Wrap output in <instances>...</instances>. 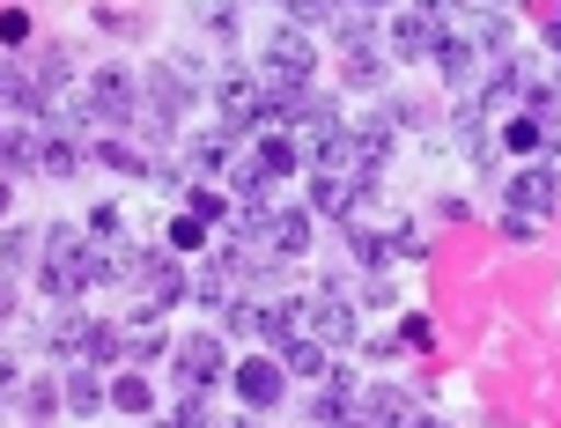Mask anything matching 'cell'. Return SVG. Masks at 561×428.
Wrapping results in <instances>:
<instances>
[{
    "mask_svg": "<svg viewBox=\"0 0 561 428\" xmlns=\"http://www.w3.org/2000/svg\"><path fill=\"white\" fill-rule=\"evenodd\" d=\"M75 163H82L75 155V134H37V171L45 177H75Z\"/></svg>",
    "mask_w": 561,
    "mask_h": 428,
    "instance_id": "obj_20",
    "label": "cell"
},
{
    "mask_svg": "<svg viewBox=\"0 0 561 428\" xmlns=\"http://www.w3.org/2000/svg\"><path fill=\"white\" fill-rule=\"evenodd\" d=\"M67 406H75V414L89 421V414H104V406H112V384H96V370L82 362V370L67 377Z\"/></svg>",
    "mask_w": 561,
    "mask_h": 428,
    "instance_id": "obj_19",
    "label": "cell"
},
{
    "mask_svg": "<svg viewBox=\"0 0 561 428\" xmlns=\"http://www.w3.org/2000/svg\"><path fill=\"white\" fill-rule=\"evenodd\" d=\"M252 155H259V171H266V177H280V171H296V141H288V134H266V141H259Z\"/></svg>",
    "mask_w": 561,
    "mask_h": 428,
    "instance_id": "obj_27",
    "label": "cell"
},
{
    "mask_svg": "<svg viewBox=\"0 0 561 428\" xmlns=\"http://www.w3.org/2000/svg\"><path fill=\"white\" fill-rule=\"evenodd\" d=\"M0 141H8V134H0Z\"/></svg>",
    "mask_w": 561,
    "mask_h": 428,
    "instance_id": "obj_47",
    "label": "cell"
},
{
    "mask_svg": "<svg viewBox=\"0 0 561 428\" xmlns=\"http://www.w3.org/2000/svg\"><path fill=\"white\" fill-rule=\"evenodd\" d=\"M399 347H428V317H421V311L399 317Z\"/></svg>",
    "mask_w": 561,
    "mask_h": 428,
    "instance_id": "obj_36",
    "label": "cell"
},
{
    "mask_svg": "<svg viewBox=\"0 0 561 428\" xmlns=\"http://www.w3.org/2000/svg\"><path fill=\"white\" fill-rule=\"evenodd\" d=\"M363 421H377V428H407V421H414V400H407L399 384H377V392H363Z\"/></svg>",
    "mask_w": 561,
    "mask_h": 428,
    "instance_id": "obj_15",
    "label": "cell"
},
{
    "mask_svg": "<svg viewBox=\"0 0 561 428\" xmlns=\"http://www.w3.org/2000/svg\"><path fill=\"white\" fill-rule=\"evenodd\" d=\"M436 67H444V82H466V67H473V45H466V37H436Z\"/></svg>",
    "mask_w": 561,
    "mask_h": 428,
    "instance_id": "obj_26",
    "label": "cell"
},
{
    "mask_svg": "<svg viewBox=\"0 0 561 428\" xmlns=\"http://www.w3.org/2000/svg\"><path fill=\"white\" fill-rule=\"evenodd\" d=\"M193 15L207 37H237V15H229V0H193Z\"/></svg>",
    "mask_w": 561,
    "mask_h": 428,
    "instance_id": "obj_29",
    "label": "cell"
},
{
    "mask_svg": "<svg viewBox=\"0 0 561 428\" xmlns=\"http://www.w3.org/2000/svg\"><path fill=\"white\" fill-rule=\"evenodd\" d=\"M75 118H96V126H134L140 118V82L118 74V67H96L89 89L75 96Z\"/></svg>",
    "mask_w": 561,
    "mask_h": 428,
    "instance_id": "obj_3",
    "label": "cell"
},
{
    "mask_svg": "<svg viewBox=\"0 0 561 428\" xmlns=\"http://www.w3.org/2000/svg\"><path fill=\"white\" fill-rule=\"evenodd\" d=\"M67 67H75V59H67V45H45V53H37V89H45V104L67 89Z\"/></svg>",
    "mask_w": 561,
    "mask_h": 428,
    "instance_id": "obj_24",
    "label": "cell"
},
{
    "mask_svg": "<svg viewBox=\"0 0 561 428\" xmlns=\"http://www.w3.org/2000/svg\"><path fill=\"white\" fill-rule=\"evenodd\" d=\"M0 222H8V185H0Z\"/></svg>",
    "mask_w": 561,
    "mask_h": 428,
    "instance_id": "obj_44",
    "label": "cell"
},
{
    "mask_svg": "<svg viewBox=\"0 0 561 428\" xmlns=\"http://www.w3.org/2000/svg\"><path fill=\"white\" fill-rule=\"evenodd\" d=\"M89 236L112 244V236H118V207H96V215H89Z\"/></svg>",
    "mask_w": 561,
    "mask_h": 428,
    "instance_id": "obj_37",
    "label": "cell"
},
{
    "mask_svg": "<svg viewBox=\"0 0 561 428\" xmlns=\"http://www.w3.org/2000/svg\"><path fill=\"white\" fill-rule=\"evenodd\" d=\"M480 15H510V8H517V0H473Z\"/></svg>",
    "mask_w": 561,
    "mask_h": 428,
    "instance_id": "obj_39",
    "label": "cell"
},
{
    "mask_svg": "<svg viewBox=\"0 0 561 428\" xmlns=\"http://www.w3.org/2000/svg\"><path fill=\"white\" fill-rule=\"evenodd\" d=\"M363 193L369 185H355L347 171H325V163H318V177H310V215H355Z\"/></svg>",
    "mask_w": 561,
    "mask_h": 428,
    "instance_id": "obj_11",
    "label": "cell"
},
{
    "mask_svg": "<svg viewBox=\"0 0 561 428\" xmlns=\"http://www.w3.org/2000/svg\"><path fill=\"white\" fill-rule=\"evenodd\" d=\"M310 74H318V45H310L296 23H280L274 37H266V67H259V89H266V104H288L296 89H310Z\"/></svg>",
    "mask_w": 561,
    "mask_h": 428,
    "instance_id": "obj_1",
    "label": "cell"
},
{
    "mask_svg": "<svg viewBox=\"0 0 561 428\" xmlns=\"http://www.w3.org/2000/svg\"><path fill=\"white\" fill-rule=\"evenodd\" d=\"M207 236H215V222H207V215H193V207H185V215H178V222H170V252H207Z\"/></svg>",
    "mask_w": 561,
    "mask_h": 428,
    "instance_id": "obj_23",
    "label": "cell"
},
{
    "mask_svg": "<svg viewBox=\"0 0 561 428\" xmlns=\"http://www.w3.org/2000/svg\"><path fill=\"white\" fill-rule=\"evenodd\" d=\"M0 45H8V53H23V45H30V15H23V8L0 15Z\"/></svg>",
    "mask_w": 561,
    "mask_h": 428,
    "instance_id": "obj_34",
    "label": "cell"
},
{
    "mask_svg": "<svg viewBox=\"0 0 561 428\" xmlns=\"http://www.w3.org/2000/svg\"><path fill=\"white\" fill-rule=\"evenodd\" d=\"M310 414H318V428H340L347 414H355V377H347V370H333V377H325V392H318V406H310Z\"/></svg>",
    "mask_w": 561,
    "mask_h": 428,
    "instance_id": "obj_17",
    "label": "cell"
},
{
    "mask_svg": "<svg viewBox=\"0 0 561 428\" xmlns=\"http://www.w3.org/2000/svg\"><path fill=\"white\" fill-rule=\"evenodd\" d=\"M37 281H45L53 303H75V296L96 281V244H82V229H53V236H45V274H37Z\"/></svg>",
    "mask_w": 561,
    "mask_h": 428,
    "instance_id": "obj_2",
    "label": "cell"
},
{
    "mask_svg": "<svg viewBox=\"0 0 561 428\" xmlns=\"http://www.w3.org/2000/svg\"><path fill=\"white\" fill-rule=\"evenodd\" d=\"M82 325L89 317H59L53 333H45V347H53V355H82Z\"/></svg>",
    "mask_w": 561,
    "mask_h": 428,
    "instance_id": "obj_31",
    "label": "cell"
},
{
    "mask_svg": "<svg viewBox=\"0 0 561 428\" xmlns=\"http://www.w3.org/2000/svg\"><path fill=\"white\" fill-rule=\"evenodd\" d=\"M554 15H561V8H554Z\"/></svg>",
    "mask_w": 561,
    "mask_h": 428,
    "instance_id": "obj_48",
    "label": "cell"
},
{
    "mask_svg": "<svg viewBox=\"0 0 561 428\" xmlns=\"http://www.w3.org/2000/svg\"><path fill=\"white\" fill-rule=\"evenodd\" d=\"M53 406H67V384H53V377H30V384H23V421H45Z\"/></svg>",
    "mask_w": 561,
    "mask_h": 428,
    "instance_id": "obj_21",
    "label": "cell"
},
{
    "mask_svg": "<svg viewBox=\"0 0 561 428\" xmlns=\"http://www.w3.org/2000/svg\"><path fill=\"white\" fill-rule=\"evenodd\" d=\"M304 325L325 347H347V340H355V311H347V296H340V288H318V296H310V303H304Z\"/></svg>",
    "mask_w": 561,
    "mask_h": 428,
    "instance_id": "obj_7",
    "label": "cell"
},
{
    "mask_svg": "<svg viewBox=\"0 0 561 428\" xmlns=\"http://www.w3.org/2000/svg\"><path fill=\"white\" fill-rule=\"evenodd\" d=\"M547 45H554V53H561V15H554V23H547Z\"/></svg>",
    "mask_w": 561,
    "mask_h": 428,
    "instance_id": "obj_40",
    "label": "cell"
},
{
    "mask_svg": "<svg viewBox=\"0 0 561 428\" xmlns=\"http://www.w3.org/2000/svg\"><path fill=\"white\" fill-rule=\"evenodd\" d=\"M148 96H156V118H178L185 112V82L170 67H148Z\"/></svg>",
    "mask_w": 561,
    "mask_h": 428,
    "instance_id": "obj_22",
    "label": "cell"
},
{
    "mask_svg": "<svg viewBox=\"0 0 561 428\" xmlns=\"http://www.w3.org/2000/svg\"><path fill=\"white\" fill-rule=\"evenodd\" d=\"M503 141H510V148H539V118H510Z\"/></svg>",
    "mask_w": 561,
    "mask_h": 428,
    "instance_id": "obj_35",
    "label": "cell"
},
{
    "mask_svg": "<svg viewBox=\"0 0 561 428\" xmlns=\"http://www.w3.org/2000/svg\"><path fill=\"white\" fill-rule=\"evenodd\" d=\"M96 163H112V171H134V177H148V155H134L126 141H104V148H96Z\"/></svg>",
    "mask_w": 561,
    "mask_h": 428,
    "instance_id": "obj_33",
    "label": "cell"
},
{
    "mask_svg": "<svg viewBox=\"0 0 561 428\" xmlns=\"http://www.w3.org/2000/svg\"><path fill=\"white\" fill-rule=\"evenodd\" d=\"M407 428H450V421H428V414H414V421H407Z\"/></svg>",
    "mask_w": 561,
    "mask_h": 428,
    "instance_id": "obj_41",
    "label": "cell"
},
{
    "mask_svg": "<svg viewBox=\"0 0 561 428\" xmlns=\"http://www.w3.org/2000/svg\"><path fill=\"white\" fill-rule=\"evenodd\" d=\"M340 428H377V421H363V414H347V421H340Z\"/></svg>",
    "mask_w": 561,
    "mask_h": 428,
    "instance_id": "obj_42",
    "label": "cell"
},
{
    "mask_svg": "<svg viewBox=\"0 0 561 428\" xmlns=\"http://www.w3.org/2000/svg\"><path fill=\"white\" fill-rule=\"evenodd\" d=\"M252 252H266V258H304L310 252V215H304V207H274V215L252 229Z\"/></svg>",
    "mask_w": 561,
    "mask_h": 428,
    "instance_id": "obj_5",
    "label": "cell"
},
{
    "mask_svg": "<svg viewBox=\"0 0 561 428\" xmlns=\"http://www.w3.org/2000/svg\"><path fill=\"white\" fill-rule=\"evenodd\" d=\"M148 428H185V421H178V414H163V421H148Z\"/></svg>",
    "mask_w": 561,
    "mask_h": 428,
    "instance_id": "obj_43",
    "label": "cell"
},
{
    "mask_svg": "<svg viewBox=\"0 0 561 428\" xmlns=\"http://www.w3.org/2000/svg\"><path fill=\"white\" fill-rule=\"evenodd\" d=\"M222 428H252V421H222Z\"/></svg>",
    "mask_w": 561,
    "mask_h": 428,
    "instance_id": "obj_45",
    "label": "cell"
},
{
    "mask_svg": "<svg viewBox=\"0 0 561 428\" xmlns=\"http://www.w3.org/2000/svg\"><path fill=\"white\" fill-rule=\"evenodd\" d=\"M340 59H347V82H355V89H377V82H385V59L369 53V45H355V53H340Z\"/></svg>",
    "mask_w": 561,
    "mask_h": 428,
    "instance_id": "obj_28",
    "label": "cell"
},
{
    "mask_svg": "<svg viewBox=\"0 0 561 428\" xmlns=\"http://www.w3.org/2000/svg\"><path fill=\"white\" fill-rule=\"evenodd\" d=\"M503 200H510V215H525V222H539V215H554L561 185H554V171H517V177L503 185Z\"/></svg>",
    "mask_w": 561,
    "mask_h": 428,
    "instance_id": "obj_8",
    "label": "cell"
},
{
    "mask_svg": "<svg viewBox=\"0 0 561 428\" xmlns=\"http://www.w3.org/2000/svg\"><path fill=\"white\" fill-rule=\"evenodd\" d=\"M118 355H126V333L104 325V317H89V325H82V362H89V370H104V362H118Z\"/></svg>",
    "mask_w": 561,
    "mask_h": 428,
    "instance_id": "obj_18",
    "label": "cell"
},
{
    "mask_svg": "<svg viewBox=\"0 0 561 428\" xmlns=\"http://www.w3.org/2000/svg\"><path fill=\"white\" fill-rule=\"evenodd\" d=\"M229 377V355L215 333H193V340L178 347V392H207V384H222Z\"/></svg>",
    "mask_w": 561,
    "mask_h": 428,
    "instance_id": "obj_6",
    "label": "cell"
},
{
    "mask_svg": "<svg viewBox=\"0 0 561 428\" xmlns=\"http://www.w3.org/2000/svg\"><path fill=\"white\" fill-rule=\"evenodd\" d=\"M30 252H37V236H30V229H0V266H8V274L30 266Z\"/></svg>",
    "mask_w": 561,
    "mask_h": 428,
    "instance_id": "obj_30",
    "label": "cell"
},
{
    "mask_svg": "<svg viewBox=\"0 0 561 428\" xmlns=\"http://www.w3.org/2000/svg\"><path fill=\"white\" fill-rule=\"evenodd\" d=\"M215 104H222L229 126H252L259 112H274V104H266V89H259L252 74H222V82H215Z\"/></svg>",
    "mask_w": 561,
    "mask_h": 428,
    "instance_id": "obj_12",
    "label": "cell"
},
{
    "mask_svg": "<svg viewBox=\"0 0 561 428\" xmlns=\"http://www.w3.org/2000/svg\"><path fill=\"white\" fill-rule=\"evenodd\" d=\"M112 406H118V414H140V421H148V406H156V392H148V377H134V370H126V377L112 384Z\"/></svg>",
    "mask_w": 561,
    "mask_h": 428,
    "instance_id": "obj_25",
    "label": "cell"
},
{
    "mask_svg": "<svg viewBox=\"0 0 561 428\" xmlns=\"http://www.w3.org/2000/svg\"><path fill=\"white\" fill-rule=\"evenodd\" d=\"M436 37H444V0H421L392 23V59H436Z\"/></svg>",
    "mask_w": 561,
    "mask_h": 428,
    "instance_id": "obj_4",
    "label": "cell"
},
{
    "mask_svg": "<svg viewBox=\"0 0 561 428\" xmlns=\"http://www.w3.org/2000/svg\"><path fill=\"white\" fill-rule=\"evenodd\" d=\"M23 428H45V421H23Z\"/></svg>",
    "mask_w": 561,
    "mask_h": 428,
    "instance_id": "obj_46",
    "label": "cell"
},
{
    "mask_svg": "<svg viewBox=\"0 0 561 428\" xmlns=\"http://www.w3.org/2000/svg\"><path fill=\"white\" fill-rule=\"evenodd\" d=\"M0 104H15V112H53V104H45V89H37V74H30V67H15V59H8V67H0Z\"/></svg>",
    "mask_w": 561,
    "mask_h": 428,
    "instance_id": "obj_14",
    "label": "cell"
},
{
    "mask_svg": "<svg viewBox=\"0 0 561 428\" xmlns=\"http://www.w3.org/2000/svg\"><path fill=\"white\" fill-rule=\"evenodd\" d=\"M15 311V281H8V266H0V317Z\"/></svg>",
    "mask_w": 561,
    "mask_h": 428,
    "instance_id": "obj_38",
    "label": "cell"
},
{
    "mask_svg": "<svg viewBox=\"0 0 561 428\" xmlns=\"http://www.w3.org/2000/svg\"><path fill=\"white\" fill-rule=\"evenodd\" d=\"M229 384H237V400H244V406H274L280 384H288V370L266 362V355H252V362H237V370H229Z\"/></svg>",
    "mask_w": 561,
    "mask_h": 428,
    "instance_id": "obj_10",
    "label": "cell"
},
{
    "mask_svg": "<svg viewBox=\"0 0 561 428\" xmlns=\"http://www.w3.org/2000/svg\"><path fill=\"white\" fill-rule=\"evenodd\" d=\"M126 355H134V362H156V355H163V333H156V317H140V325H134Z\"/></svg>",
    "mask_w": 561,
    "mask_h": 428,
    "instance_id": "obj_32",
    "label": "cell"
},
{
    "mask_svg": "<svg viewBox=\"0 0 561 428\" xmlns=\"http://www.w3.org/2000/svg\"><path fill=\"white\" fill-rule=\"evenodd\" d=\"M140 281H148V311H163V303L185 296V266H178L170 252H148L140 258Z\"/></svg>",
    "mask_w": 561,
    "mask_h": 428,
    "instance_id": "obj_13",
    "label": "cell"
},
{
    "mask_svg": "<svg viewBox=\"0 0 561 428\" xmlns=\"http://www.w3.org/2000/svg\"><path fill=\"white\" fill-rule=\"evenodd\" d=\"M280 370L288 377H325V340H318V333H288V340H280Z\"/></svg>",
    "mask_w": 561,
    "mask_h": 428,
    "instance_id": "obj_16",
    "label": "cell"
},
{
    "mask_svg": "<svg viewBox=\"0 0 561 428\" xmlns=\"http://www.w3.org/2000/svg\"><path fill=\"white\" fill-rule=\"evenodd\" d=\"M296 317H304L296 303H237V311H229V325H237V333H252V340H266V347H280Z\"/></svg>",
    "mask_w": 561,
    "mask_h": 428,
    "instance_id": "obj_9",
    "label": "cell"
}]
</instances>
